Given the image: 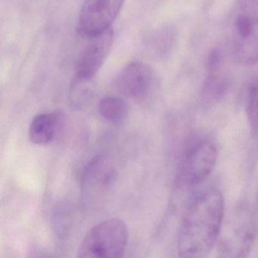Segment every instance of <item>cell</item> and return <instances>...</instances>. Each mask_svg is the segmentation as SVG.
Listing matches in <instances>:
<instances>
[{"instance_id":"cell-1","label":"cell","mask_w":258,"mask_h":258,"mask_svg":"<svg viewBox=\"0 0 258 258\" xmlns=\"http://www.w3.org/2000/svg\"><path fill=\"white\" fill-rule=\"evenodd\" d=\"M225 216L224 199L217 188H208L191 202L178 237L181 257H205L217 244Z\"/></svg>"},{"instance_id":"cell-2","label":"cell","mask_w":258,"mask_h":258,"mask_svg":"<svg viewBox=\"0 0 258 258\" xmlns=\"http://www.w3.org/2000/svg\"><path fill=\"white\" fill-rule=\"evenodd\" d=\"M257 236L253 211L245 204L234 206L224 216L217 250L221 257H245L251 251Z\"/></svg>"},{"instance_id":"cell-3","label":"cell","mask_w":258,"mask_h":258,"mask_svg":"<svg viewBox=\"0 0 258 258\" xmlns=\"http://www.w3.org/2000/svg\"><path fill=\"white\" fill-rule=\"evenodd\" d=\"M231 25L232 58L242 66L258 63V0H241Z\"/></svg>"},{"instance_id":"cell-4","label":"cell","mask_w":258,"mask_h":258,"mask_svg":"<svg viewBox=\"0 0 258 258\" xmlns=\"http://www.w3.org/2000/svg\"><path fill=\"white\" fill-rule=\"evenodd\" d=\"M129 238L127 226L119 218L95 225L84 235L78 250V257L119 258L124 254Z\"/></svg>"},{"instance_id":"cell-5","label":"cell","mask_w":258,"mask_h":258,"mask_svg":"<svg viewBox=\"0 0 258 258\" xmlns=\"http://www.w3.org/2000/svg\"><path fill=\"white\" fill-rule=\"evenodd\" d=\"M217 158V149L209 140H202L187 148L182 157L179 179L188 186L199 185L212 173Z\"/></svg>"},{"instance_id":"cell-6","label":"cell","mask_w":258,"mask_h":258,"mask_svg":"<svg viewBox=\"0 0 258 258\" xmlns=\"http://www.w3.org/2000/svg\"><path fill=\"white\" fill-rule=\"evenodd\" d=\"M229 58L226 49L217 46L210 51L205 61L206 76L201 90V99L207 106L220 102L231 86Z\"/></svg>"},{"instance_id":"cell-7","label":"cell","mask_w":258,"mask_h":258,"mask_svg":"<svg viewBox=\"0 0 258 258\" xmlns=\"http://www.w3.org/2000/svg\"><path fill=\"white\" fill-rule=\"evenodd\" d=\"M125 0H84L78 31L83 37H94L111 28Z\"/></svg>"},{"instance_id":"cell-8","label":"cell","mask_w":258,"mask_h":258,"mask_svg":"<svg viewBox=\"0 0 258 258\" xmlns=\"http://www.w3.org/2000/svg\"><path fill=\"white\" fill-rule=\"evenodd\" d=\"M155 83V73L151 67L142 61H132L116 75L113 87L120 94L140 101L150 95Z\"/></svg>"},{"instance_id":"cell-9","label":"cell","mask_w":258,"mask_h":258,"mask_svg":"<svg viewBox=\"0 0 258 258\" xmlns=\"http://www.w3.org/2000/svg\"><path fill=\"white\" fill-rule=\"evenodd\" d=\"M90 41L77 61L75 76L92 81L109 55L114 41L112 29L90 37Z\"/></svg>"},{"instance_id":"cell-10","label":"cell","mask_w":258,"mask_h":258,"mask_svg":"<svg viewBox=\"0 0 258 258\" xmlns=\"http://www.w3.org/2000/svg\"><path fill=\"white\" fill-rule=\"evenodd\" d=\"M63 119L62 113L58 111L35 116L30 124V140L39 146L49 145L59 134Z\"/></svg>"},{"instance_id":"cell-11","label":"cell","mask_w":258,"mask_h":258,"mask_svg":"<svg viewBox=\"0 0 258 258\" xmlns=\"http://www.w3.org/2000/svg\"><path fill=\"white\" fill-rule=\"evenodd\" d=\"M115 179V170L105 157L96 156L86 166L82 182L86 188H104Z\"/></svg>"},{"instance_id":"cell-12","label":"cell","mask_w":258,"mask_h":258,"mask_svg":"<svg viewBox=\"0 0 258 258\" xmlns=\"http://www.w3.org/2000/svg\"><path fill=\"white\" fill-rule=\"evenodd\" d=\"M243 99L252 136L258 140V75L250 77L246 83Z\"/></svg>"},{"instance_id":"cell-13","label":"cell","mask_w":258,"mask_h":258,"mask_svg":"<svg viewBox=\"0 0 258 258\" xmlns=\"http://www.w3.org/2000/svg\"><path fill=\"white\" fill-rule=\"evenodd\" d=\"M98 111L104 119L114 125L121 124L127 117V103L117 96H106L101 99Z\"/></svg>"},{"instance_id":"cell-14","label":"cell","mask_w":258,"mask_h":258,"mask_svg":"<svg viewBox=\"0 0 258 258\" xmlns=\"http://www.w3.org/2000/svg\"><path fill=\"white\" fill-rule=\"evenodd\" d=\"M176 40L175 31L170 28H164L153 31L146 41L148 50L158 58L168 55Z\"/></svg>"},{"instance_id":"cell-15","label":"cell","mask_w":258,"mask_h":258,"mask_svg":"<svg viewBox=\"0 0 258 258\" xmlns=\"http://www.w3.org/2000/svg\"><path fill=\"white\" fill-rule=\"evenodd\" d=\"M91 81L75 77L70 92V99L72 103L81 105L90 99L93 93V89L90 87Z\"/></svg>"},{"instance_id":"cell-16","label":"cell","mask_w":258,"mask_h":258,"mask_svg":"<svg viewBox=\"0 0 258 258\" xmlns=\"http://www.w3.org/2000/svg\"><path fill=\"white\" fill-rule=\"evenodd\" d=\"M256 203H257V207H258V191H257V196H256Z\"/></svg>"}]
</instances>
